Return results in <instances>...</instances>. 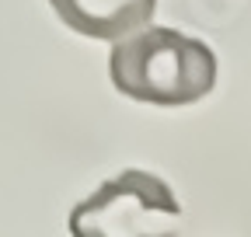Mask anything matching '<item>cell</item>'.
Returning a JSON list of instances; mask_svg holds the SVG:
<instances>
[{
	"label": "cell",
	"mask_w": 251,
	"mask_h": 237,
	"mask_svg": "<svg viewBox=\"0 0 251 237\" xmlns=\"http://www.w3.org/2000/svg\"><path fill=\"white\" fill-rule=\"evenodd\" d=\"M112 84L143 105H192L202 101L216 84V56L206 42L175 28H136L122 35L108 56Z\"/></svg>",
	"instance_id": "cell-1"
},
{
	"label": "cell",
	"mask_w": 251,
	"mask_h": 237,
	"mask_svg": "<svg viewBox=\"0 0 251 237\" xmlns=\"http://www.w3.org/2000/svg\"><path fill=\"white\" fill-rule=\"evenodd\" d=\"M181 206L164 178L150 171H122L87 195L70 213L74 237H119V234H143L153 216H178Z\"/></svg>",
	"instance_id": "cell-2"
},
{
	"label": "cell",
	"mask_w": 251,
	"mask_h": 237,
	"mask_svg": "<svg viewBox=\"0 0 251 237\" xmlns=\"http://www.w3.org/2000/svg\"><path fill=\"white\" fill-rule=\"evenodd\" d=\"M49 4L67 28L101 42H115L136 32L157 11V0H49Z\"/></svg>",
	"instance_id": "cell-3"
}]
</instances>
